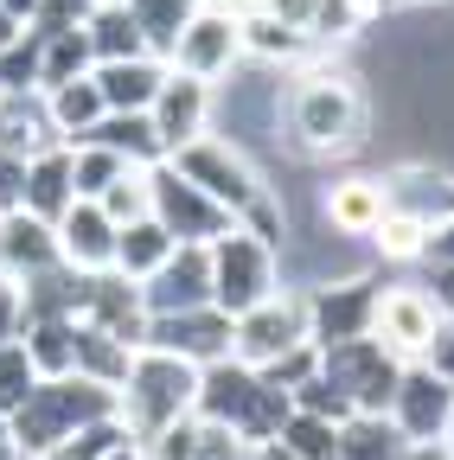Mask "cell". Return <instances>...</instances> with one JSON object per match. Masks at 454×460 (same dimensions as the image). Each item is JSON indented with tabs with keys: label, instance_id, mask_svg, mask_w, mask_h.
Returning a JSON list of instances; mask_svg holds the SVG:
<instances>
[{
	"label": "cell",
	"instance_id": "obj_1",
	"mask_svg": "<svg viewBox=\"0 0 454 460\" xmlns=\"http://www.w3.org/2000/svg\"><path fill=\"white\" fill-rule=\"evenodd\" d=\"M281 122H289L295 147L307 160H352L371 141V96L352 65H339L333 51H314L307 71L281 96Z\"/></svg>",
	"mask_w": 454,
	"mask_h": 460
},
{
	"label": "cell",
	"instance_id": "obj_2",
	"mask_svg": "<svg viewBox=\"0 0 454 460\" xmlns=\"http://www.w3.org/2000/svg\"><path fill=\"white\" fill-rule=\"evenodd\" d=\"M199 410V365L160 352V345H135V365L116 390V422L129 441H154L174 422Z\"/></svg>",
	"mask_w": 454,
	"mask_h": 460
},
{
	"label": "cell",
	"instance_id": "obj_3",
	"mask_svg": "<svg viewBox=\"0 0 454 460\" xmlns=\"http://www.w3.org/2000/svg\"><path fill=\"white\" fill-rule=\"evenodd\" d=\"M289 410H295V396L275 390L263 371H250V365H237V358H218V365L199 371V410H192V416L231 429V435L250 441V447L275 441L281 422H289Z\"/></svg>",
	"mask_w": 454,
	"mask_h": 460
},
{
	"label": "cell",
	"instance_id": "obj_4",
	"mask_svg": "<svg viewBox=\"0 0 454 460\" xmlns=\"http://www.w3.org/2000/svg\"><path fill=\"white\" fill-rule=\"evenodd\" d=\"M109 416H116V390H102V384H90V377L71 371V377H39L7 422H13L20 454L32 460V454H45V447L71 441V435L90 429V422H109Z\"/></svg>",
	"mask_w": 454,
	"mask_h": 460
},
{
	"label": "cell",
	"instance_id": "obj_5",
	"mask_svg": "<svg viewBox=\"0 0 454 460\" xmlns=\"http://www.w3.org/2000/svg\"><path fill=\"white\" fill-rule=\"evenodd\" d=\"M281 288V256L269 237H256L250 224H231L224 237H211V307L224 314H250Z\"/></svg>",
	"mask_w": 454,
	"mask_h": 460
},
{
	"label": "cell",
	"instance_id": "obj_6",
	"mask_svg": "<svg viewBox=\"0 0 454 460\" xmlns=\"http://www.w3.org/2000/svg\"><path fill=\"white\" fill-rule=\"evenodd\" d=\"M192 186H205L231 217H250L275 186L263 180V166H256V154L250 147H237L231 135H199V141H186L180 154H166Z\"/></svg>",
	"mask_w": 454,
	"mask_h": 460
},
{
	"label": "cell",
	"instance_id": "obj_7",
	"mask_svg": "<svg viewBox=\"0 0 454 460\" xmlns=\"http://www.w3.org/2000/svg\"><path fill=\"white\" fill-rule=\"evenodd\" d=\"M307 339H314L307 288H289V281H281L269 301H256L250 314H237V320H231V358H237V365H250V371H263V365L289 358L295 345H307Z\"/></svg>",
	"mask_w": 454,
	"mask_h": 460
},
{
	"label": "cell",
	"instance_id": "obj_8",
	"mask_svg": "<svg viewBox=\"0 0 454 460\" xmlns=\"http://www.w3.org/2000/svg\"><path fill=\"white\" fill-rule=\"evenodd\" d=\"M320 377H326L339 396H346L359 416H384L396 377H404V358L384 352L371 332H359V339H333V345H320Z\"/></svg>",
	"mask_w": 454,
	"mask_h": 460
},
{
	"label": "cell",
	"instance_id": "obj_9",
	"mask_svg": "<svg viewBox=\"0 0 454 460\" xmlns=\"http://www.w3.org/2000/svg\"><path fill=\"white\" fill-rule=\"evenodd\" d=\"M441 326V307L423 281H378V307H371V339L396 358H423V345L435 339Z\"/></svg>",
	"mask_w": 454,
	"mask_h": 460
},
{
	"label": "cell",
	"instance_id": "obj_10",
	"mask_svg": "<svg viewBox=\"0 0 454 460\" xmlns=\"http://www.w3.org/2000/svg\"><path fill=\"white\" fill-rule=\"evenodd\" d=\"M166 65L186 71V77H205V84H224V77L244 65V26H237V13L199 7V13L180 26L174 51H166Z\"/></svg>",
	"mask_w": 454,
	"mask_h": 460
},
{
	"label": "cell",
	"instance_id": "obj_11",
	"mask_svg": "<svg viewBox=\"0 0 454 460\" xmlns=\"http://www.w3.org/2000/svg\"><path fill=\"white\" fill-rule=\"evenodd\" d=\"M154 217L174 230L180 243H211V237H224V230L237 224L231 211H224V205L205 192V186H192L174 160H160V166H154Z\"/></svg>",
	"mask_w": 454,
	"mask_h": 460
},
{
	"label": "cell",
	"instance_id": "obj_12",
	"mask_svg": "<svg viewBox=\"0 0 454 460\" xmlns=\"http://www.w3.org/2000/svg\"><path fill=\"white\" fill-rule=\"evenodd\" d=\"M141 345H160V352H174L186 365H218L231 358V314L224 307H180V314H147V339Z\"/></svg>",
	"mask_w": 454,
	"mask_h": 460
},
{
	"label": "cell",
	"instance_id": "obj_13",
	"mask_svg": "<svg viewBox=\"0 0 454 460\" xmlns=\"http://www.w3.org/2000/svg\"><path fill=\"white\" fill-rule=\"evenodd\" d=\"M384 416L396 422L404 441H441V429L454 416V384L441 371H429L423 358H410L404 377H396V390H390V410Z\"/></svg>",
	"mask_w": 454,
	"mask_h": 460
},
{
	"label": "cell",
	"instance_id": "obj_14",
	"mask_svg": "<svg viewBox=\"0 0 454 460\" xmlns=\"http://www.w3.org/2000/svg\"><path fill=\"white\" fill-rule=\"evenodd\" d=\"M371 307H378V275H371V269H352V275H333V281L307 288L314 345H333V339H359V332H371Z\"/></svg>",
	"mask_w": 454,
	"mask_h": 460
},
{
	"label": "cell",
	"instance_id": "obj_15",
	"mask_svg": "<svg viewBox=\"0 0 454 460\" xmlns=\"http://www.w3.org/2000/svg\"><path fill=\"white\" fill-rule=\"evenodd\" d=\"M211 90H218V84L186 77V71L166 65V77H160V90H154V102H147L154 135H160V147H166V154H180L186 141L211 135Z\"/></svg>",
	"mask_w": 454,
	"mask_h": 460
},
{
	"label": "cell",
	"instance_id": "obj_16",
	"mask_svg": "<svg viewBox=\"0 0 454 460\" xmlns=\"http://www.w3.org/2000/svg\"><path fill=\"white\" fill-rule=\"evenodd\" d=\"M384 211H390L384 172H346V180H326L320 186V224L333 230V237L365 243L371 230L384 224Z\"/></svg>",
	"mask_w": 454,
	"mask_h": 460
},
{
	"label": "cell",
	"instance_id": "obj_17",
	"mask_svg": "<svg viewBox=\"0 0 454 460\" xmlns=\"http://www.w3.org/2000/svg\"><path fill=\"white\" fill-rule=\"evenodd\" d=\"M211 301V243H180L147 281H141V307L147 314H180Z\"/></svg>",
	"mask_w": 454,
	"mask_h": 460
},
{
	"label": "cell",
	"instance_id": "obj_18",
	"mask_svg": "<svg viewBox=\"0 0 454 460\" xmlns=\"http://www.w3.org/2000/svg\"><path fill=\"white\" fill-rule=\"evenodd\" d=\"M51 230H58V262L65 269H77V275L116 269V224H109V211L96 199H77Z\"/></svg>",
	"mask_w": 454,
	"mask_h": 460
},
{
	"label": "cell",
	"instance_id": "obj_19",
	"mask_svg": "<svg viewBox=\"0 0 454 460\" xmlns=\"http://www.w3.org/2000/svg\"><path fill=\"white\" fill-rule=\"evenodd\" d=\"M384 192H390L396 211H416L429 230L441 217H454V172H441L435 160H410V166L384 172Z\"/></svg>",
	"mask_w": 454,
	"mask_h": 460
},
{
	"label": "cell",
	"instance_id": "obj_20",
	"mask_svg": "<svg viewBox=\"0 0 454 460\" xmlns=\"http://www.w3.org/2000/svg\"><path fill=\"white\" fill-rule=\"evenodd\" d=\"M58 141L65 135H58V122H51L45 90H7V96H0V147H7V154L32 160L45 147H58Z\"/></svg>",
	"mask_w": 454,
	"mask_h": 460
},
{
	"label": "cell",
	"instance_id": "obj_21",
	"mask_svg": "<svg viewBox=\"0 0 454 460\" xmlns=\"http://www.w3.org/2000/svg\"><path fill=\"white\" fill-rule=\"evenodd\" d=\"M58 262V230H51L45 217H32L26 205L20 211H0V269L7 275H39Z\"/></svg>",
	"mask_w": 454,
	"mask_h": 460
},
{
	"label": "cell",
	"instance_id": "obj_22",
	"mask_svg": "<svg viewBox=\"0 0 454 460\" xmlns=\"http://www.w3.org/2000/svg\"><path fill=\"white\" fill-rule=\"evenodd\" d=\"M32 217H45V224H58L71 205H77V180H71V147L58 141V147H45V154H32L26 160V199H20Z\"/></svg>",
	"mask_w": 454,
	"mask_h": 460
},
{
	"label": "cell",
	"instance_id": "obj_23",
	"mask_svg": "<svg viewBox=\"0 0 454 460\" xmlns=\"http://www.w3.org/2000/svg\"><path fill=\"white\" fill-rule=\"evenodd\" d=\"M90 77H96V90H102V109H147L154 90H160V77H166V58H154V51H141V58H109V65H96Z\"/></svg>",
	"mask_w": 454,
	"mask_h": 460
},
{
	"label": "cell",
	"instance_id": "obj_24",
	"mask_svg": "<svg viewBox=\"0 0 454 460\" xmlns=\"http://www.w3.org/2000/svg\"><path fill=\"white\" fill-rule=\"evenodd\" d=\"M84 141L116 147V154L135 160V166H160V160H166V147H160V135H154V115H147V109H102V122H96Z\"/></svg>",
	"mask_w": 454,
	"mask_h": 460
},
{
	"label": "cell",
	"instance_id": "obj_25",
	"mask_svg": "<svg viewBox=\"0 0 454 460\" xmlns=\"http://www.w3.org/2000/svg\"><path fill=\"white\" fill-rule=\"evenodd\" d=\"M180 250V237H174V230H166L154 211L147 217H135V224H122L116 230V275H129V281H147L166 256H174Z\"/></svg>",
	"mask_w": 454,
	"mask_h": 460
},
{
	"label": "cell",
	"instance_id": "obj_26",
	"mask_svg": "<svg viewBox=\"0 0 454 460\" xmlns=\"http://www.w3.org/2000/svg\"><path fill=\"white\" fill-rule=\"evenodd\" d=\"M26 358L39 377H71V358H77V314H32L26 320Z\"/></svg>",
	"mask_w": 454,
	"mask_h": 460
},
{
	"label": "cell",
	"instance_id": "obj_27",
	"mask_svg": "<svg viewBox=\"0 0 454 460\" xmlns=\"http://www.w3.org/2000/svg\"><path fill=\"white\" fill-rule=\"evenodd\" d=\"M129 365H135V345H129V339H116V332L77 320V358H71L77 377H90V384H102V390H122Z\"/></svg>",
	"mask_w": 454,
	"mask_h": 460
},
{
	"label": "cell",
	"instance_id": "obj_28",
	"mask_svg": "<svg viewBox=\"0 0 454 460\" xmlns=\"http://www.w3.org/2000/svg\"><path fill=\"white\" fill-rule=\"evenodd\" d=\"M390 13V0H314V45L320 51H339L346 39H359V32H371L378 20Z\"/></svg>",
	"mask_w": 454,
	"mask_h": 460
},
{
	"label": "cell",
	"instance_id": "obj_29",
	"mask_svg": "<svg viewBox=\"0 0 454 460\" xmlns=\"http://www.w3.org/2000/svg\"><path fill=\"white\" fill-rule=\"evenodd\" d=\"M404 435H396L390 416H346L333 435V454L326 460H404Z\"/></svg>",
	"mask_w": 454,
	"mask_h": 460
},
{
	"label": "cell",
	"instance_id": "obj_30",
	"mask_svg": "<svg viewBox=\"0 0 454 460\" xmlns=\"http://www.w3.org/2000/svg\"><path fill=\"white\" fill-rule=\"evenodd\" d=\"M84 32H90V51H96V65H109V58H141L147 39L135 26V13L122 7V0H102V7L84 13Z\"/></svg>",
	"mask_w": 454,
	"mask_h": 460
},
{
	"label": "cell",
	"instance_id": "obj_31",
	"mask_svg": "<svg viewBox=\"0 0 454 460\" xmlns=\"http://www.w3.org/2000/svg\"><path fill=\"white\" fill-rule=\"evenodd\" d=\"M45 102H51V122H58L65 147H77V141H84V135L102 122V90H96V77L51 84V90H45Z\"/></svg>",
	"mask_w": 454,
	"mask_h": 460
},
{
	"label": "cell",
	"instance_id": "obj_32",
	"mask_svg": "<svg viewBox=\"0 0 454 460\" xmlns=\"http://www.w3.org/2000/svg\"><path fill=\"white\" fill-rule=\"evenodd\" d=\"M423 243H429V224L416 217V211H384V224L365 237V250L378 256V262H396V269H410V262H423Z\"/></svg>",
	"mask_w": 454,
	"mask_h": 460
},
{
	"label": "cell",
	"instance_id": "obj_33",
	"mask_svg": "<svg viewBox=\"0 0 454 460\" xmlns=\"http://www.w3.org/2000/svg\"><path fill=\"white\" fill-rule=\"evenodd\" d=\"M96 71V51H90V32L84 20L65 26V32H45V65H39V90L51 84H71V77H90Z\"/></svg>",
	"mask_w": 454,
	"mask_h": 460
},
{
	"label": "cell",
	"instance_id": "obj_34",
	"mask_svg": "<svg viewBox=\"0 0 454 460\" xmlns=\"http://www.w3.org/2000/svg\"><path fill=\"white\" fill-rule=\"evenodd\" d=\"M122 7L135 13V26H141L147 51H154V58H166V51H174V39H180V26L205 7V0H122Z\"/></svg>",
	"mask_w": 454,
	"mask_h": 460
},
{
	"label": "cell",
	"instance_id": "obj_35",
	"mask_svg": "<svg viewBox=\"0 0 454 460\" xmlns=\"http://www.w3.org/2000/svg\"><path fill=\"white\" fill-rule=\"evenodd\" d=\"M102 211H109V224H135V217H147L154 211V166H122L116 180L102 186V199H96Z\"/></svg>",
	"mask_w": 454,
	"mask_h": 460
},
{
	"label": "cell",
	"instance_id": "obj_36",
	"mask_svg": "<svg viewBox=\"0 0 454 460\" xmlns=\"http://www.w3.org/2000/svg\"><path fill=\"white\" fill-rule=\"evenodd\" d=\"M122 166H135V160H122L116 147H102V141H77V147H71V180H77V199H102V186L116 180Z\"/></svg>",
	"mask_w": 454,
	"mask_h": 460
},
{
	"label": "cell",
	"instance_id": "obj_37",
	"mask_svg": "<svg viewBox=\"0 0 454 460\" xmlns=\"http://www.w3.org/2000/svg\"><path fill=\"white\" fill-rule=\"evenodd\" d=\"M39 65H45V32L26 26L7 51H0V90H39Z\"/></svg>",
	"mask_w": 454,
	"mask_h": 460
},
{
	"label": "cell",
	"instance_id": "obj_38",
	"mask_svg": "<svg viewBox=\"0 0 454 460\" xmlns=\"http://www.w3.org/2000/svg\"><path fill=\"white\" fill-rule=\"evenodd\" d=\"M333 435H339V422H326V416H307V410H289V422H281V447L289 454H301V460H326L333 454Z\"/></svg>",
	"mask_w": 454,
	"mask_h": 460
},
{
	"label": "cell",
	"instance_id": "obj_39",
	"mask_svg": "<svg viewBox=\"0 0 454 460\" xmlns=\"http://www.w3.org/2000/svg\"><path fill=\"white\" fill-rule=\"evenodd\" d=\"M32 384H39V371H32V358H26V345H20V339L0 345V416H13Z\"/></svg>",
	"mask_w": 454,
	"mask_h": 460
},
{
	"label": "cell",
	"instance_id": "obj_40",
	"mask_svg": "<svg viewBox=\"0 0 454 460\" xmlns=\"http://www.w3.org/2000/svg\"><path fill=\"white\" fill-rule=\"evenodd\" d=\"M289 396H295V410H307V416H326V422H346V416H359V410H352V402L339 396V390H333L320 371H314V377H301Z\"/></svg>",
	"mask_w": 454,
	"mask_h": 460
},
{
	"label": "cell",
	"instance_id": "obj_41",
	"mask_svg": "<svg viewBox=\"0 0 454 460\" xmlns=\"http://www.w3.org/2000/svg\"><path fill=\"white\" fill-rule=\"evenodd\" d=\"M26 320H32V301H26V281L0 269V345L26 339Z\"/></svg>",
	"mask_w": 454,
	"mask_h": 460
},
{
	"label": "cell",
	"instance_id": "obj_42",
	"mask_svg": "<svg viewBox=\"0 0 454 460\" xmlns=\"http://www.w3.org/2000/svg\"><path fill=\"white\" fill-rule=\"evenodd\" d=\"M314 371H320V345H314V339H307V345H295L289 358L263 365V377H269L275 390H295V384H301V377H314Z\"/></svg>",
	"mask_w": 454,
	"mask_h": 460
},
{
	"label": "cell",
	"instance_id": "obj_43",
	"mask_svg": "<svg viewBox=\"0 0 454 460\" xmlns=\"http://www.w3.org/2000/svg\"><path fill=\"white\" fill-rule=\"evenodd\" d=\"M423 365H429V371H441V377L454 384V314H441V326H435V339L423 345Z\"/></svg>",
	"mask_w": 454,
	"mask_h": 460
},
{
	"label": "cell",
	"instance_id": "obj_44",
	"mask_svg": "<svg viewBox=\"0 0 454 460\" xmlns=\"http://www.w3.org/2000/svg\"><path fill=\"white\" fill-rule=\"evenodd\" d=\"M20 199H26V160L0 147V211H20Z\"/></svg>",
	"mask_w": 454,
	"mask_h": 460
},
{
	"label": "cell",
	"instance_id": "obj_45",
	"mask_svg": "<svg viewBox=\"0 0 454 460\" xmlns=\"http://www.w3.org/2000/svg\"><path fill=\"white\" fill-rule=\"evenodd\" d=\"M423 288L435 295L441 314H454V262H423Z\"/></svg>",
	"mask_w": 454,
	"mask_h": 460
},
{
	"label": "cell",
	"instance_id": "obj_46",
	"mask_svg": "<svg viewBox=\"0 0 454 460\" xmlns=\"http://www.w3.org/2000/svg\"><path fill=\"white\" fill-rule=\"evenodd\" d=\"M423 262H454V217H441L423 243Z\"/></svg>",
	"mask_w": 454,
	"mask_h": 460
},
{
	"label": "cell",
	"instance_id": "obj_47",
	"mask_svg": "<svg viewBox=\"0 0 454 460\" xmlns=\"http://www.w3.org/2000/svg\"><path fill=\"white\" fill-rule=\"evenodd\" d=\"M102 460H147V454H141V441H129V435H116V441H109V447H102Z\"/></svg>",
	"mask_w": 454,
	"mask_h": 460
},
{
	"label": "cell",
	"instance_id": "obj_48",
	"mask_svg": "<svg viewBox=\"0 0 454 460\" xmlns=\"http://www.w3.org/2000/svg\"><path fill=\"white\" fill-rule=\"evenodd\" d=\"M404 460H454V454H448L441 441H410V447H404Z\"/></svg>",
	"mask_w": 454,
	"mask_h": 460
},
{
	"label": "cell",
	"instance_id": "obj_49",
	"mask_svg": "<svg viewBox=\"0 0 454 460\" xmlns=\"http://www.w3.org/2000/svg\"><path fill=\"white\" fill-rule=\"evenodd\" d=\"M0 7H7L20 26H32V20H39V0H0Z\"/></svg>",
	"mask_w": 454,
	"mask_h": 460
},
{
	"label": "cell",
	"instance_id": "obj_50",
	"mask_svg": "<svg viewBox=\"0 0 454 460\" xmlns=\"http://www.w3.org/2000/svg\"><path fill=\"white\" fill-rule=\"evenodd\" d=\"M0 460H26L20 441H13V422H7V416H0Z\"/></svg>",
	"mask_w": 454,
	"mask_h": 460
},
{
	"label": "cell",
	"instance_id": "obj_51",
	"mask_svg": "<svg viewBox=\"0 0 454 460\" xmlns=\"http://www.w3.org/2000/svg\"><path fill=\"white\" fill-rule=\"evenodd\" d=\"M250 460H301V454H289L281 441H263V447H250Z\"/></svg>",
	"mask_w": 454,
	"mask_h": 460
},
{
	"label": "cell",
	"instance_id": "obj_52",
	"mask_svg": "<svg viewBox=\"0 0 454 460\" xmlns=\"http://www.w3.org/2000/svg\"><path fill=\"white\" fill-rule=\"evenodd\" d=\"M20 32H26V26H20V20H13V13H7V7H0V51H7V45H13V39H20Z\"/></svg>",
	"mask_w": 454,
	"mask_h": 460
},
{
	"label": "cell",
	"instance_id": "obj_53",
	"mask_svg": "<svg viewBox=\"0 0 454 460\" xmlns=\"http://www.w3.org/2000/svg\"><path fill=\"white\" fill-rule=\"evenodd\" d=\"M205 7H218V13H250L256 0H205Z\"/></svg>",
	"mask_w": 454,
	"mask_h": 460
},
{
	"label": "cell",
	"instance_id": "obj_54",
	"mask_svg": "<svg viewBox=\"0 0 454 460\" xmlns=\"http://www.w3.org/2000/svg\"><path fill=\"white\" fill-rule=\"evenodd\" d=\"M441 447H448V454H454V416H448V429H441Z\"/></svg>",
	"mask_w": 454,
	"mask_h": 460
},
{
	"label": "cell",
	"instance_id": "obj_55",
	"mask_svg": "<svg viewBox=\"0 0 454 460\" xmlns=\"http://www.w3.org/2000/svg\"><path fill=\"white\" fill-rule=\"evenodd\" d=\"M390 7H429V0H390Z\"/></svg>",
	"mask_w": 454,
	"mask_h": 460
},
{
	"label": "cell",
	"instance_id": "obj_56",
	"mask_svg": "<svg viewBox=\"0 0 454 460\" xmlns=\"http://www.w3.org/2000/svg\"><path fill=\"white\" fill-rule=\"evenodd\" d=\"M90 7H102V0H90Z\"/></svg>",
	"mask_w": 454,
	"mask_h": 460
},
{
	"label": "cell",
	"instance_id": "obj_57",
	"mask_svg": "<svg viewBox=\"0 0 454 460\" xmlns=\"http://www.w3.org/2000/svg\"><path fill=\"white\" fill-rule=\"evenodd\" d=\"M0 96H7V90H0Z\"/></svg>",
	"mask_w": 454,
	"mask_h": 460
}]
</instances>
